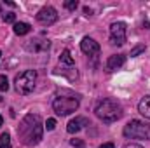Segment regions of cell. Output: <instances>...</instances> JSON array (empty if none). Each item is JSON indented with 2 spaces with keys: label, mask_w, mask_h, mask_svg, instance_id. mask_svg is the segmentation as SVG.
Wrapping results in <instances>:
<instances>
[{
  "label": "cell",
  "mask_w": 150,
  "mask_h": 148,
  "mask_svg": "<svg viewBox=\"0 0 150 148\" xmlns=\"http://www.w3.org/2000/svg\"><path fill=\"white\" fill-rule=\"evenodd\" d=\"M42 132H44L42 120H40L38 115H33V113H28L18 127V136H19L21 143L26 145V147L38 145L40 140H42Z\"/></svg>",
  "instance_id": "6da1fadb"
},
{
  "label": "cell",
  "mask_w": 150,
  "mask_h": 148,
  "mask_svg": "<svg viewBox=\"0 0 150 148\" xmlns=\"http://www.w3.org/2000/svg\"><path fill=\"white\" fill-rule=\"evenodd\" d=\"M80 105V98L74 94V92H68V91H63L61 94H58L52 101V108L58 115L65 117V115H70L74 113Z\"/></svg>",
  "instance_id": "7a4b0ae2"
},
{
  "label": "cell",
  "mask_w": 150,
  "mask_h": 148,
  "mask_svg": "<svg viewBox=\"0 0 150 148\" xmlns=\"http://www.w3.org/2000/svg\"><path fill=\"white\" fill-rule=\"evenodd\" d=\"M96 115L103 120V122H115L122 117V106L120 103H117L115 99H110V98H105L101 99L98 105H96Z\"/></svg>",
  "instance_id": "3957f363"
},
{
  "label": "cell",
  "mask_w": 150,
  "mask_h": 148,
  "mask_svg": "<svg viewBox=\"0 0 150 148\" xmlns=\"http://www.w3.org/2000/svg\"><path fill=\"white\" fill-rule=\"evenodd\" d=\"M124 136L131 140H150V124L133 118L124 125Z\"/></svg>",
  "instance_id": "277c9868"
},
{
  "label": "cell",
  "mask_w": 150,
  "mask_h": 148,
  "mask_svg": "<svg viewBox=\"0 0 150 148\" xmlns=\"http://www.w3.org/2000/svg\"><path fill=\"white\" fill-rule=\"evenodd\" d=\"M35 80H37V72L35 70H25L16 77V91L19 94H30L35 89Z\"/></svg>",
  "instance_id": "5b68a950"
},
{
  "label": "cell",
  "mask_w": 150,
  "mask_h": 148,
  "mask_svg": "<svg viewBox=\"0 0 150 148\" xmlns=\"http://www.w3.org/2000/svg\"><path fill=\"white\" fill-rule=\"evenodd\" d=\"M110 40L113 45H122L126 42V23L117 21L110 25Z\"/></svg>",
  "instance_id": "8992f818"
},
{
  "label": "cell",
  "mask_w": 150,
  "mask_h": 148,
  "mask_svg": "<svg viewBox=\"0 0 150 148\" xmlns=\"http://www.w3.org/2000/svg\"><path fill=\"white\" fill-rule=\"evenodd\" d=\"M37 21L42 23V25H45V26L56 23V21H58V12H56V9L51 7V5L42 7V9L38 11V14H37Z\"/></svg>",
  "instance_id": "52a82bcc"
},
{
  "label": "cell",
  "mask_w": 150,
  "mask_h": 148,
  "mask_svg": "<svg viewBox=\"0 0 150 148\" xmlns=\"http://www.w3.org/2000/svg\"><path fill=\"white\" fill-rule=\"evenodd\" d=\"M25 49L28 52H33V54H42V52H47L49 51V40H42V38H32L25 44Z\"/></svg>",
  "instance_id": "ba28073f"
},
{
  "label": "cell",
  "mask_w": 150,
  "mask_h": 148,
  "mask_svg": "<svg viewBox=\"0 0 150 148\" xmlns=\"http://www.w3.org/2000/svg\"><path fill=\"white\" fill-rule=\"evenodd\" d=\"M80 49L84 54L87 56H98L100 54V44L96 40H93L91 37H84L80 42Z\"/></svg>",
  "instance_id": "9c48e42d"
},
{
  "label": "cell",
  "mask_w": 150,
  "mask_h": 148,
  "mask_svg": "<svg viewBox=\"0 0 150 148\" xmlns=\"http://www.w3.org/2000/svg\"><path fill=\"white\" fill-rule=\"evenodd\" d=\"M86 125H89V120L86 118V117H75L72 118L70 122H68V125H67V131L70 132V134H75V132H79L82 127H86Z\"/></svg>",
  "instance_id": "30bf717a"
},
{
  "label": "cell",
  "mask_w": 150,
  "mask_h": 148,
  "mask_svg": "<svg viewBox=\"0 0 150 148\" xmlns=\"http://www.w3.org/2000/svg\"><path fill=\"white\" fill-rule=\"evenodd\" d=\"M126 63V56L124 54H113L108 58V61H107V70H117V68H120L122 65Z\"/></svg>",
  "instance_id": "8fae6325"
},
{
  "label": "cell",
  "mask_w": 150,
  "mask_h": 148,
  "mask_svg": "<svg viewBox=\"0 0 150 148\" xmlns=\"http://www.w3.org/2000/svg\"><path fill=\"white\" fill-rule=\"evenodd\" d=\"M138 111H140L145 118H150V96L142 98V101H140V105H138Z\"/></svg>",
  "instance_id": "7c38bea8"
},
{
  "label": "cell",
  "mask_w": 150,
  "mask_h": 148,
  "mask_svg": "<svg viewBox=\"0 0 150 148\" xmlns=\"http://www.w3.org/2000/svg\"><path fill=\"white\" fill-rule=\"evenodd\" d=\"M30 30H32V26H30L28 23H14V33L19 35V37L30 33Z\"/></svg>",
  "instance_id": "4fadbf2b"
},
{
  "label": "cell",
  "mask_w": 150,
  "mask_h": 148,
  "mask_svg": "<svg viewBox=\"0 0 150 148\" xmlns=\"http://www.w3.org/2000/svg\"><path fill=\"white\" fill-rule=\"evenodd\" d=\"M59 63L68 65V66H74V58L70 56V51H68V49H65V51L61 52V56H59Z\"/></svg>",
  "instance_id": "5bb4252c"
},
{
  "label": "cell",
  "mask_w": 150,
  "mask_h": 148,
  "mask_svg": "<svg viewBox=\"0 0 150 148\" xmlns=\"http://www.w3.org/2000/svg\"><path fill=\"white\" fill-rule=\"evenodd\" d=\"M0 148H12L11 147V136L7 132H4L0 136Z\"/></svg>",
  "instance_id": "9a60e30c"
},
{
  "label": "cell",
  "mask_w": 150,
  "mask_h": 148,
  "mask_svg": "<svg viewBox=\"0 0 150 148\" xmlns=\"http://www.w3.org/2000/svg\"><path fill=\"white\" fill-rule=\"evenodd\" d=\"M9 89V80L5 75H0V91H7Z\"/></svg>",
  "instance_id": "2e32d148"
},
{
  "label": "cell",
  "mask_w": 150,
  "mask_h": 148,
  "mask_svg": "<svg viewBox=\"0 0 150 148\" xmlns=\"http://www.w3.org/2000/svg\"><path fill=\"white\" fill-rule=\"evenodd\" d=\"M65 7H67L68 11H75V9L79 7V2H77V0H67V2H65Z\"/></svg>",
  "instance_id": "e0dca14e"
},
{
  "label": "cell",
  "mask_w": 150,
  "mask_h": 148,
  "mask_svg": "<svg viewBox=\"0 0 150 148\" xmlns=\"http://www.w3.org/2000/svg\"><path fill=\"white\" fill-rule=\"evenodd\" d=\"M56 127V120L54 118H47V122H45V129L47 131H52Z\"/></svg>",
  "instance_id": "ac0fdd59"
},
{
  "label": "cell",
  "mask_w": 150,
  "mask_h": 148,
  "mask_svg": "<svg viewBox=\"0 0 150 148\" xmlns=\"http://www.w3.org/2000/svg\"><path fill=\"white\" fill-rule=\"evenodd\" d=\"M4 21L5 23H14L16 21V14H11V12L9 14H4Z\"/></svg>",
  "instance_id": "d6986e66"
},
{
  "label": "cell",
  "mask_w": 150,
  "mask_h": 148,
  "mask_svg": "<svg viewBox=\"0 0 150 148\" xmlns=\"http://www.w3.org/2000/svg\"><path fill=\"white\" fill-rule=\"evenodd\" d=\"M143 51H145V47H136V49H133V51H131V56H138V54H140V52H143Z\"/></svg>",
  "instance_id": "ffe728a7"
},
{
  "label": "cell",
  "mask_w": 150,
  "mask_h": 148,
  "mask_svg": "<svg viewBox=\"0 0 150 148\" xmlns=\"http://www.w3.org/2000/svg\"><path fill=\"white\" fill-rule=\"evenodd\" d=\"M72 147H82V140H72Z\"/></svg>",
  "instance_id": "44dd1931"
},
{
  "label": "cell",
  "mask_w": 150,
  "mask_h": 148,
  "mask_svg": "<svg viewBox=\"0 0 150 148\" xmlns=\"http://www.w3.org/2000/svg\"><path fill=\"white\" fill-rule=\"evenodd\" d=\"M124 148H143V147H140V145H136V143H127Z\"/></svg>",
  "instance_id": "7402d4cb"
},
{
  "label": "cell",
  "mask_w": 150,
  "mask_h": 148,
  "mask_svg": "<svg viewBox=\"0 0 150 148\" xmlns=\"http://www.w3.org/2000/svg\"><path fill=\"white\" fill-rule=\"evenodd\" d=\"M100 148H113V143H103Z\"/></svg>",
  "instance_id": "603a6c76"
},
{
  "label": "cell",
  "mask_w": 150,
  "mask_h": 148,
  "mask_svg": "<svg viewBox=\"0 0 150 148\" xmlns=\"http://www.w3.org/2000/svg\"><path fill=\"white\" fill-rule=\"evenodd\" d=\"M84 14H86V16H91V9H89V7H84Z\"/></svg>",
  "instance_id": "cb8c5ba5"
},
{
  "label": "cell",
  "mask_w": 150,
  "mask_h": 148,
  "mask_svg": "<svg viewBox=\"0 0 150 148\" xmlns=\"http://www.w3.org/2000/svg\"><path fill=\"white\" fill-rule=\"evenodd\" d=\"M2 122H4V118H2V115H0V125H2Z\"/></svg>",
  "instance_id": "d4e9b609"
},
{
  "label": "cell",
  "mask_w": 150,
  "mask_h": 148,
  "mask_svg": "<svg viewBox=\"0 0 150 148\" xmlns=\"http://www.w3.org/2000/svg\"><path fill=\"white\" fill-rule=\"evenodd\" d=\"M0 101H2V98H0Z\"/></svg>",
  "instance_id": "484cf974"
},
{
  "label": "cell",
  "mask_w": 150,
  "mask_h": 148,
  "mask_svg": "<svg viewBox=\"0 0 150 148\" xmlns=\"http://www.w3.org/2000/svg\"><path fill=\"white\" fill-rule=\"evenodd\" d=\"M0 11H2V7H0Z\"/></svg>",
  "instance_id": "4316f807"
},
{
  "label": "cell",
  "mask_w": 150,
  "mask_h": 148,
  "mask_svg": "<svg viewBox=\"0 0 150 148\" xmlns=\"http://www.w3.org/2000/svg\"><path fill=\"white\" fill-rule=\"evenodd\" d=\"M0 56H2V52H0Z\"/></svg>",
  "instance_id": "83f0119b"
}]
</instances>
